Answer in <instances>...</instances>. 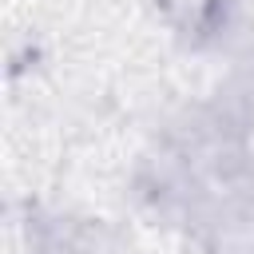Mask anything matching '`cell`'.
<instances>
[{"label": "cell", "instance_id": "6da1fadb", "mask_svg": "<svg viewBox=\"0 0 254 254\" xmlns=\"http://www.w3.org/2000/svg\"><path fill=\"white\" fill-rule=\"evenodd\" d=\"M230 4L234 0H155V12L179 40L202 44V40H214L226 28Z\"/></svg>", "mask_w": 254, "mask_h": 254}]
</instances>
